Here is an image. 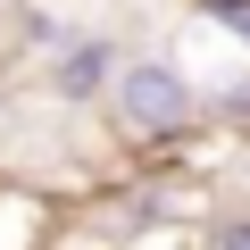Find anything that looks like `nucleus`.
<instances>
[{
	"label": "nucleus",
	"instance_id": "2",
	"mask_svg": "<svg viewBox=\"0 0 250 250\" xmlns=\"http://www.w3.org/2000/svg\"><path fill=\"white\" fill-rule=\"evenodd\" d=\"M117 59H125V42H117V34H59V42H50V59H42V92H50L59 108H100V92H108Z\"/></svg>",
	"mask_w": 250,
	"mask_h": 250
},
{
	"label": "nucleus",
	"instance_id": "3",
	"mask_svg": "<svg viewBox=\"0 0 250 250\" xmlns=\"http://www.w3.org/2000/svg\"><path fill=\"white\" fill-rule=\"evenodd\" d=\"M200 117H208V134L250 142V59H242L225 83H200Z\"/></svg>",
	"mask_w": 250,
	"mask_h": 250
},
{
	"label": "nucleus",
	"instance_id": "5",
	"mask_svg": "<svg viewBox=\"0 0 250 250\" xmlns=\"http://www.w3.org/2000/svg\"><path fill=\"white\" fill-rule=\"evenodd\" d=\"M200 250H250V208H225L200 225Z\"/></svg>",
	"mask_w": 250,
	"mask_h": 250
},
{
	"label": "nucleus",
	"instance_id": "1",
	"mask_svg": "<svg viewBox=\"0 0 250 250\" xmlns=\"http://www.w3.org/2000/svg\"><path fill=\"white\" fill-rule=\"evenodd\" d=\"M100 117H108V134L134 150V159H167V150H192L208 134L200 83L167 50H125L117 75H108V92H100Z\"/></svg>",
	"mask_w": 250,
	"mask_h": 250
},
{
	"label": "nucleus",
	"instance_id": "4",
	"mask_svg": "<svg viewBox=\"0 0 250 250\" xmlns=\"http://www.w3.org/2000/svg\"><path fill=\"white\" fill-rule=\"evenodd\" d=\"M192 17H200L208 34H225V42L250 59V0H192Z\"/></svg>",
	"mask_w": 250,
	"mask_h": 250
}]
</instances>
